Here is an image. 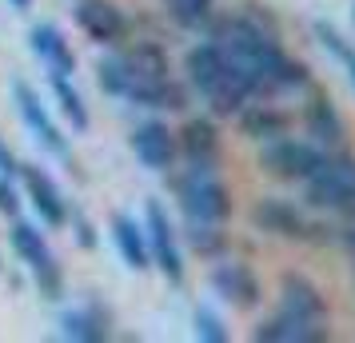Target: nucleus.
Instances as JSON below:
<instances>
[{"label": "nucleus", "mask_w": 355, "mask_h": 343, "mask_svg": "<svg viewBox=\"0 0 355 343\" xmlns=\"http://www.w3.org/2000/svg\"><path fill=\"white\" fill-rule=\"evenodd\" d=\"M304 204L315 212L355 220V156H347L343 148L327 152L323 164L304 180Z\"/></svg>", "instance_id": "nucleus-1"}, {"label": "nucleus", "mask_w": 355, "mask_h": 343, "mask_svg": "<svg viewBox=\"0 0 355 343\" xmlns=\"http://www.w3.org/2000/svg\"><path fill=\"white\" fill-rule=\"evenodd\" d=\"M172 192H176L180 212L188 224H224L232 216V192L216 176V168L188 164V172L172 176Z\"/></svg>", "instance_id": "nucleus-2"}, {"label": "nucleus", "mask_w": 355, "mask_h": 343, "mask_svg": "<svg viewBox=\"0 0 355 343\" xmlns=\"http://www.w3.org/2000/svg\"><path fill=\"white\" fill-rule=\"evenodd\" d=\"M8 244H12V252H17V260L33 272L36 292L56 304V299L64 295V267H60V260H56V252L49 247L44 231L36 228V224H28V220H17L12 231H8Z\"/></svg>", "instance_id": "nucleus-3"}, {"label": "nucleus", "mask_w": 355, "mask_h": 343, "mask_svg": "<svg viewBox=\"0 0 355 343\" xmlns=\"http://www.w3.org/2000/svg\"><path fill=\"white\" fill-rule=\"evenodd\" d=\"M248 220H252L256 231H268V236H279V240H300V244H327L331 240V228L327 224L307 220L300 208H291L288 200H275V196L256 200Z\"/></svg>", "instance_id": "nucleus-4"}, {"label": "nucleus", "mask_w": 355, "mask_h": 343, "mask_svg": "<svg viewBox=\"0 0 355 343\" xmlns=\"http://www.w3.org/2000/svg\"><path fill=\"white\" fill-rule=\"evenodd\" d=\"M323 152L320 144L311 140H291V136H279V140H268L263 152H259V168L272 176V180H284V184H304L315 168L323 164Z\"/></svg>", "instance_id": "nucleus-5"}, {"label": "nucleus", "mask_w": 355, "mask_h": 343, "mask_svg": "<svg viewBox=\"0 0 355 343\" xmlns=\"http://www.w3.org/2000/svg\"><path fill=\"white\" fill-rule=\"evenodd\" d=\"M144 240H148V256H152V267L160 272L168 283H180L184 279V256H180V236L168 220V208L160 200H148L144 204Z\"/></svg>", "instance_id": "nucleus-6"}, {"label": "nucleus", "mask_w": 355, "mask_h": 343, "mask_svg": "<svg viewBox=\"0 0 355 343\" xmlns=\"http://www.w3.org/2000/svg\"><path fill=\"white\" fill-rule=\"evenodd\" d=\"M12 100H17V112H20V120L28 124V132H33L36 140L44 144V152H52L56 160H64L68 168H76V160H72V148H68V140H64V132L56 128V120L49 116V108L40 104V96H36L33 88L24 80H17L12 84Z\"/></svg>", "instance_id": "nucleus-7"}, {"label": "nucleus", "mask_w": 355, "mask_h": 343, "mask_svg": "<svg viewBox=\"0 0 355 343\" xmlns=\"http://www.w3.org/2000/svg\"><path fill=\"white\" fill-rule=\"evenodd\" d=\"M17 176H20V184H24V196L33 200L40 224H44V228H64L68 200H64V192L56 188V180H52L49 172H44L40 164H20Z\"/></svg>", "instance_id": "nucleus-8"}, {"label": "nucleus", "mask_w": 355, "mask_h": 343, "mask_svg": "<svg viewBox=\"0 0 355 343\" xmlns=\"http://www.w3.org/2000/svg\"><path fill=\"white\" fill-rule=\"evenodd\" d=\"M76 28H80L92 44H104V49H116L124 44L128 36V20L116 8L112 0H80L76 4Z\"/></svg>", "instance_id": "nucleus-9"}, {"label": "nucleus", "mask_w": 355, "mask_h": 343, "mask_svg": "<svg viewBox=\"0 0 355 343\" xmlns=\"http://www.w3.org/2000/svg\"><path fill=\"white\" fill-rule=\"evenodd\" d=\"M279 311H288L295 319H307V324H327V299H323L320 283L304 272H284L279 276Z\"/></svg>", "instance_id": "nucleus-10"}, {"label": "nucleus", "mask_w": 355, "mask_h": 343, "mask_svg": "<svg viewBox=\"0 0 355 343\" xmlns=\"http://www.w3.org/2000/svg\"><path fill=\"white\" fill-rule=\"evenodd\" d=\"M211 292L236 311H252L259 304V279L256 272L240 260H224L211 267Z\"/></svg>", "instance_id": "nucleus-11"}, {"label": "nucleus", "mask_w": 355, "mask_h": 343, "mask_svg": "<svg viewBox=\"0 0 355 343\" xmlns=\"http://www.w3.org/2000/svg\"><path fill=\"white\" fill-rule=\"evenodd\" d=\"M132 152H136V160L144 164L148 172H172L176 168V132L160 124V120H148L140 128L132 132Z\"/></svg>", "instance_id": "nucleus-12"}, {"label": "nucleus", "mask_w": 355, "mask_h": 343, "mask_svg": "<svg viewBox=\"0 0 355 343\" xmlns=\"http://www.w3.org/2000/svg\"><path fill=\"white\" fill-rule=\"evenodd\" d=\"M232 68H236V60H232V56H227L216 40H208V44H196V49H188V56H184L188 84H192L200 96H208L216 84H224L227 76H232Z\"/></svg>", "instance_id": "nucleus-13"}, {"label": "nucleus", "mask_w": 355, "mask_h": 343, "mask_svg": "<svg viewBox=\"0 0 355 343\" xmlns=\"http://www.w3.org/2000/svg\"><path fill=\"white\" fill-rule=\"evenodd\" d=\"M304 128H307V136H311V144H320L323 152H339V148H347V124H343L339 108L323 96V92H315V96L307 100Z\"/></svg>", "instance_id": "nucleus-14"}, {"label": "nucleus", "mask_w": 355, "mask_h": 343, "mask_svg": "<svg viewBox=\"0 0 355 343\" xmlns=\"http://www.w3.org/2000/svg\"><path fill=\"white\" fill-rule=\"evenodd\" d=\"M236 116H240V136L243 140H256V144H268V140H279V136L291 132V116L284 108H275L272 100L243 104Z\"/></svg>", "instance_id": "nucleus-15"}, {"label": "nucleus", "mask_w": 355, "mask_h": 343, "mask_svg": "<svg viewBox=\"0 0 355 343\" xmlns=\"http://www.w3.org/2000/svg\"><path fill=\"white\" fill-rule=\"evenodd\" d=\"M176 148L188 156V164L216 168V164H220V128H216V120L192 116V120L176 132Z\"/></svg>", "instance_id": "nucleus-16"}, {"label": "nucleus", "mask_w": 355, "mask_h": 343, "mask_svg": "<svg viewBox=\"0 0 355 343\" xmlns=\"http://www.w3.org/2000/svg\"><path fill=\"white\" fill-rule=\"evenodd\" d=\"M327 335H331L327 324H307V319H295L288 311H275L272 319H263L252 331L256 343H323Z\"/></svg>", "instance_id": "nucleus-17"}, {"label": "nucleus", "mask_w": 355, "mask_h": 343, "mask_svg": "<svg viewBox=\"0 0 355 343\" xmlns=\"http://www.w3.org/2000/svg\"><path fill=\"white\" fill-rule=\"evenodd\" d=\"M60 335L76 343H100L112 335V311L100 308L96 299H88L80 308H72L60 315Z\"/></svg>", "instance_id": "nucleus-18"}, {"label": "nucleus", "mask_w": 355, "mask_h": 343, "mask_svg": "<svg viewBox=\"0 0 355 343\" xmlns=\"http://www.w3.org/2000/svg\"><path fill=\"white\" fill-rule=\"evenodd\" d=\"M128 104L136 108H152V112H180L188 104V88L176 84L172 76H152V80H136L124 92Z\"/></svg>", "instance_id": "nucleus-19"}, {"label": "nucleus", "mask_w": 355, "mask_h": 343, "mask_svg": "<svg viewBox=\"0 0 355 343\" xmlns=\"http://www.w3.org/2000/svg\"><path fill=\"white\" fill-rule=\"evenodd\" d=\"M28 49H33L36 56H40V64H49V72H56V76H72V72H76V52H72V44L64 40V33H60L56 24H33Z\"/></svg>", "instance_id": "nucleus-20"}, {"label": "nucleus", "mask_w": 355, "mask_h": 343, "mask_svg": "<svg viewBox=\"0 0 355 343\" xmlns=\"http://www.w3.org/2000/svg\"><path fill=\"white\" fill-rule=\"evenodd\" d=\"M112 240L120 260L128 263L132 272H148L152 267V256H148V240H144V224H136L128 212L112 216Z\"/></svg>", "instance_id": "nucleus-21"}, {"label": "nucleus", "mask_w": 355, "mask_h": 343, "mask_svg": "<svg viewBox=\"0 0 355 343\" xmlns=\"http://www.w3.org/2000/svg\"><path fill=\"white\" fill-rule=\"evenodd\" d=\"M49 88H52V100H56L60 116H64V120H68L76 132H88L92 116H88V108H84L80 92L72 88V76H56V72H49Z\"/></svg>", "instance_id": "nucleus-22"}, {"label": "nucleus", "mask_w": 355, "mask_h": 343, "mask_svg": "<svg viewBox=\"0 0 355 343\" xmlns=\"http://www.w3.org/2000/svg\"><path fill=\"white\" fill-rule=\"evenodd\" d=\"M211 8H216V0H168L172 20H176L180 28H188V33H196V28H204V24H208Z\"/></svg>", "instance_id": "nucleus-23"}, {"label": "nucleus", "mask_w": 355, "mask_h": 343, "mask_svg": "<svg viewBox=\"0 0 355 343\" xmlns=\"http://www.w3.org/2000/svg\"><path fill=\"white\" fill-rule=\"evenodd\" d=\"M184 240H188V247L192 252H200V256H220L224 252V231H220V224H188V231H184Z\"/></svg>", "instance_id": "nucleus-24"}, {"label": "nucleus", "mask_w": 355, "mask_h": 343, "mask_svg": "<svg viewBox=\"0 0 355 343\" xmlns=\"http://www.w3.org/2000/svg\"><path fill=\"white\" fill-rule=\"evenodd\" d=\"M192 324H196V340H204V343H227V327H224V319H220L211 308H196Z\"/></svg>", "instance_id": "nucleus-25"}, {"label": "nucleus", "mask_w": 355, "mask_h": 343, "mask_svg": "<svg viewBox=\"0 0 355 343\" xmlns=\"http://www.w3.org/2000/svg\"><path fill=\"white\" fill-rule=\"evenodd\" d=\"M64 224L72 228V236H76V244H80V247H96V228H92V220L84 216L80 204H68Z\"/></svg>", "instance_id": "nucleus-26"}, {"label": "nucleus", "mask_w": 355, "mask_h": 343, "mask_svg": "<svg viewBox=\"0 0 355 343\" xmlns=\"http://www.w3.org/2000/svg\"><path fill=\"white\" fill-rule=\"evenodd\" d=\"M315 40H320V44H323L327 52H331L336 60H343V56L352 52V44L343 40V33H339L336 24H327V20H315Z\"/></svg>", "instance_id": "nucleus-27"}, {"label": "nucleus", "mask_w": 355, "mask_h": 343, "mask_svg": "<svg viewBox=\"0 0 355 343\" xmlns=\"http://www.w3.org/2000/svg\"><path fill=\"white\" fill-rule=\"evenodd\" d=\"M240 17H248L256 28H263L268 36H279V20H275V12L272 8H263V4H243Z\"/></svg>", "instance_id": "nucleus-28"}, {"label": "nucleus", "mask_w": 355, "mask_h": 343, "mask_svg": "<svg viewBox=\"0 0 355 343\" xmlns=\"http://www.w3.org/2000/svg\"><path fill=\"white\" fill-rule=\"evenodd\" d=\"M20 212V196L8 176H0V216H17Z\"/></svg>", "instance_id": "nucleus-29"}, {"label": "nucleus", "mask_w": 355, "mask_h": 343, "mask_svg": "<svg viewBox=\"0 0 355 343\" xmlns=\"http://www.w3.org/2000/svg\"><path fill=\"white\" fill-rule=\"evenodd\" d=\"M17 168H20V160L12 156V148L0 140V176H8V180H12V176H17Z\"/></svg>", "instance_id": "nucleus-30"}, {"label": "nucleus", "mask_w": 355, "mask_h": 343, "mask_svg": "<svg viewBox=\"0 0 355 343\" xmlns=\"http://www.w3.org/2000/svg\"><path fill=\"white\" fill-rule=\"evenodd\" d=\"M339 244H343V252H347V260H352V267H355V220H352V228H343Z\"/></svg>", "instance_id": "nucleus-31"}, {"label": "nucleus", "mask_w": 355, "mask_h": 343, "mask_svg": "<svg viewBox=\"0 0 355 343\" xmlns=\"http://www.w3.org/2000/svg\"><path fill=\"white\" fill-rule=\"evenodd\" d=\"M339 64L347 68V80H352V88H355V49L347 52V56H343V60H339Z\"/></svg>", "instance_id": "nucleus-32"}, {"label": "nucleus", "mask_w": 355, "mask_h": 343, "mask_svg": "<svg viewBox=\"0 0 355 343\" xmlns=\"http://www.w3.org/2000/svg\"><path fill=\"white\" fill-rule=\"evenodd\" d=\"M8 4H12L17 12H28V8H33V0H8Z\"/></svg>", "instance_id": "nucleus-33"}, {"label": "nucleus", "mask_w": 355, "mask_h": 343, "mask_svg": "<svg viewBox=\"0 0 355 343\" xmlns=\"http://www.w3.org/2000/svg\"><path fill=\"white\" fill-rule=\"evenodd\" d=\"M352 17H355V4H352Z\"/></svg>", "instance_id": "nucleus-34"}]
</instances>
